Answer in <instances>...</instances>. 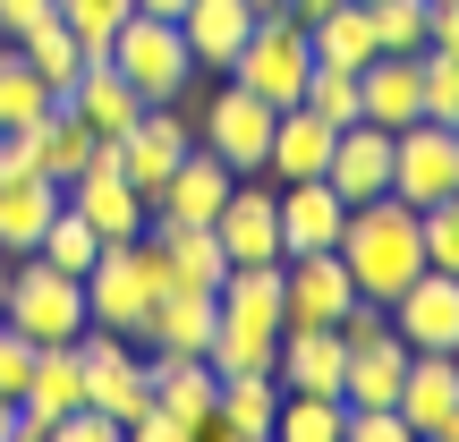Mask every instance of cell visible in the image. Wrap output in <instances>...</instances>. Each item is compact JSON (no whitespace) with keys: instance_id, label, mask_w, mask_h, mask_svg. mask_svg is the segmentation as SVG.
Masks as SVG:
<instances>
[{"instance_id":"cell-1","label":"cell","mask_w":459,"mask_h":442,"mask_svg":"<svg viewBox=\"0 0 459 442\" xmlns=\"http://www.w3.org/2000/svg\"><path fill=\"white\" fill-rule=\"evenodd\" d=\"M341 264H349V281H358V298H383V307H392V298L426 273V221H417V204H400V196L349 204Z\"/></svg>"},{"instance_id":"cell-2","label":"cell","mask_w":459,"mask_h":442,"mask_svg":"<svg viewBox=\"0 0 459 442\" xmlns=\"http://www.w3.org/2000/svg\"><path fill=\"white\" fill-rule=\"evenodd\" d=\"M170 256H162V238H119V247H102L94 264H85V324H102V332H128V341H145V315H153V298L170 290Z\"/></svg>"},{"instance_id":"cell-3","label":"cell","mask_w":459,"mask_h":442,"mask_svg":"<svg viewBox=\"0 0 459 442\" xmlns=\"http://www.w3.org/2000/svg\"><path fill=\"white\" fill-rule=\"evenodd\" d=\"M221 77H230V85H247V94H264L273 111H290V102L307 94V77H315L307 17H290V9H255V26H247L238 60H230Z\"/></svg>"},{"instance_id":"cell-4","label":"cell","mask_w":459,"mask_h":442,"mask_svg":"<svg viewBox=\"0 0 459 442\" xmlns=\"http://www.w3.org/2000/svg\"><path fill=\"white\" fill-rule=\"evenodd\" d=\"M111 68L145 102H187L196 77H204L196 51H187V34H179V17H145V9H128V26L111 34Z\"/></svg>"},{"instance_id":"cell-5","label":"cell","mask_w":459,"mask_h":442,"mask_svg":"<svg viewBox=\"0 0 459 442\" xmlns=\"http://www.w3.org/2000/svg\"><path fill=\"white\" fill-rule=\"evenodd\" d=\"M0 324L26 332L34 349L77 341V332H85V281L60 273V264H43V256H17L9 264V307H0Z\"/></svg>"},{"instance_id":"cell-6","label":"cell","mask_w":459,"mask_h":442,"mask_svg":"<svg viewBox=\"0 0 459 442\" xmlns=\"http://www.w3.org/2000/svg\"><path fill=\"white\" fill-rule=\"evenodd\" d=\"M196 94H204V85H196ZM187 119H196V145H213L221 162L238 170V179H264V153H273V119H281L264 94H247V85H230V77H221V85H213V94H204Z\"/></svg>"},{"instance_id":"cell-7","label":"cell","mask_w":459,"mask_h":442,"mask_svg":"<svg viewBox=\"0 0 459 442\" xmlns=\"http://www.w3.org/2000/svg\"><path fill=\"white\" fill-rule=\"evenodd\" d=\"M77 358H85V400H94L102 417H119V434H128L136 417L153 409V366H145V349H136L128 332L85 324L77 332Z\"/></svg>"},{"instance_id":"cell-8","label":"cell","mask_w":459,"mask_h":442,"mask_svg":"<svg viewBox=\"0 0 459 442\" xmlns=\"http://www.w3.org/2000/svg\"><path fill=\"white\" fill-rule=\"evenodd\" d=\"M187 145H196V119H187V102H145V111H136V128L111 136V162H119V179L145 187V204H153V187L179 170Z\"/></svg>"},{"instance_id":"cell-9","label":"cell","mask_w":459,"mask_h":442,"mask_svg":"<svg viewBox=\"0 0 459 442\" xmlns=\"http://www.w3.org/2000/svg\"><path fill=\"white\" fill-rule=\"evenodd\" d=\"M145 366H153V409H162L170 442H221V426H213V400H221L213 358H170V349H145Z\"/></svg>"},{"instance_id":"cell-10","label":"cell","mask_w":459,"mask_h":442,"mask_svg":"<svg viewBox=\"0 0 459 442\" xmlns=\"http://www.w3.org/2000/svg\"><path fill=\"white\" fill-rule=\"evenodd\" d=\"M392 196L417 204V213L459 196V136H451V119H409V128L392 136Z\"/></svg>"},{"instance_id":"cell-11","label":"cell","mask_w":459,"mask_h":442,"mask_svg":"<svg viewBox=\"0 0 459 442\" xmlns=\"http://www.w3.org/2000/svg\"><path fill=\"white\" fill-rule=\"evenodd\" d=\"M358 298L341 247H315V256H281V332H315L341 324V307Z\"/></svg>"},{"instance_id":"cell-12","label":"cell","mask_w":459,"mask_h":442,"mask_svg":"<svg viewBox=\"0 0 459 442\" xmlns=\"http://www.w3.org/2000/svg\"><path fill=\"white\" fill-rule=\"evenodd\" d=\"M213 238L230 264H281V187L273 179H238L230 204L213 213Z\"/></svg>"},{"instance_id":"cell-13","label":"cell","mask_w":459,"mask_h":442,"mask_svg":"<svg viewBox=\"0 0 459 442\" xmlns=\"http://www.w3.org/2000/svg\"><path fill=\"white\" fill-rule=\"evenodd\" d=\"M77 400H85V358H77V341H51L43 358H34L26 400H17V442H51V426H60Z\"/></svg>"},{"instance_id":"cell-14","label":"cell","mask_w":459,"mask_h":442,"mask_svg":"<svg viewBox=\"0 0 459 442\" xmlns=\"http://www.w3.org/2000/svg\"><path fill=\"white\" fill-rule=\"evenodd\" d=\"M68 204H77V213L102 230V247H119V238H145V230H153V204H145V187H128V179H119V162H111V153H102V162L85 170V179H68Z\"/></svg>"},{"instance_id":"cell-15","label":"cell","mask_w":459,"mask_h":442,"mask_svg":"<svg viewBox=\"0 0 459 442\" xmlns=\"http://www.w3.org/2000/svg\"><path fill=\"white\" fill-rule=\"evenodd\" d=\"M230 187H238V170H230L213 145H187L179 170L153 187V221H213L221 204H230Z\"/></svg>"},{"instance_id":"cell-16","label":"cell","mask_w":459,"mask_h":442,"mask_svg":"<svg viewBox=\"0 0 459 442\" xmlns=\"http://www.w3.org/2000/svg\"><path fill=\"white\" fill-rule=\"evenodd\" d=\"M324 179H332V196H341V204L392 196V128H375V119H349V128L332 136Z\"/></svg>"},{"instance_id":"cell-17","label":"cell","mask_w":459,"mask_h":442,"mask_svg":"<svg viewBox=\"0 0 459 442\" xmlns=\"http://www.w3.org/2000/svg\"><path fill=\"white\" fill-rule=\"evenodd\" d=\"M400 417H409L417 442H443L459 417V349H417L409 383H400Z\"/></svg>"},{"instance_id":"cell-18","label":"cell","mask_w":459,"mask_h":442,"mask_svg":"<svg viewBox=\"0 0 459 442\" xmlns=\"http://www.w3.org/2000/svg\"><path fill=\"white\" fill-rule=\"evenodd\" d=\"M392 332L409 349H459V273H417L409 290L392 298Z\"/></svg>"},{"instance_id":"cell-19","label":"cell","mask_w":459,"mask_h":442,"mask_svg":"<svg viewBox=\"0 0 459 442\" xmlns=\"http://www.w3.org/2000/svg\"><path fill=\"white\" fill-rule=\"evenodd\" d=\"M213 324H221V298H213V290H196V281H170V290L153 298V315H145V349H170V358H204Z\"/></svg>"},{"instance_id":"cell-20","label":"cell","mask_w":459,"mask_h":442,"mask_svg":"<svg viewBox=\"0 0 459 442\" xmlns=\"http://www.w3.org/2000/svg\"><path fill=\"white\" fill-rule=\"evenodd\" d=\"M349 204L332 196V179H281V256H315V247H341Z\"/></svg>"},{"instance_id":"cell-21","label":"cell","mask_w":459,"mask_h":442,"mask_svg":"<svg viewBox=\"0 0 459 442\" xmlns=\"http://www.w3.org/2000/svg\"><path fill=\"white\" fill-rule=\"evenodd\" d=\"M273 375H281V392H332V400H341V383H349V341H341L332 324H315V332H281Z\"/></svg>"},{"instance_id":"cell-22","label":"cell","mask_w":459,"mask_h":442,"mask_svg":"<svg viewBox=\"0 0 459 442\" xmlns=\"http://www.w3.org/2000/svg\"><path fill=\"white\" fill-rule=\"evenodd\" d=\"M68 111L85 119V128H102V136H119V128H136V111H145V94H136L128 77H119L111 68V51H102V60H85L77 77H68Z\"/></svg>"},{"instance_id":"cell-23","label":"cell","mask_w":459,"mask_h":442,"mask_svg":"<svg viewBox=\"0 0 459 442\" xmlns=\"http://www.w3.org/2000/svg\"><path fill=\"white\" fill-rule=\"evenodd\" d=\"M332 119H315L307 102H290V111L273 119V153H264V179H324V162H332Z\"/></svg>"},{"instance_id":"cell-24","label":"cell","mask_w":459,"mask_h":442,"mask_svg":"<svg viewBox=\"0 0 459 442\" xmlns=\"http://www.w3.org/2000/svg\"><path fill=\"white\" fill-rule=\"evenodd\" d=\"M60 196H68V187L43 179V170H17V179H0V256H9V264L43 247V221L60 213Z\"/></svg>"},{"instance_id":"cell-25","label":"cell","mask_w":459,"mask_h":442,"mask_svg":"<svg viewBox=\"0 0 459 442\" xmlns=\"http://www.w3.org/2000/svg\"><path fill=\"white\" fill-rule=\"evenodd\" d=\"M358 102L375 128H409V119H426V94H417V60H400V51H375V60L358 68Z\"/></svg>"},{"instance_id":"cell-26","label":"cell","mask_w":459,"mask_h":442,"mask_svg":"<svg viewBox=\"0 0 459 442\" xmlns=\"http://www.w3.org/2000/svg\"><path fill=\"white\" fill-rule=\"evenodd\" d=\"M247 26H255V0H187V9H179L187 51H196V68H213V77H221L230 60H238Z\"/></svg>"},{"instance_id":"cell-27","label":"cell","mask_w":459,"mask_h":442,"mask_svg":"<svg viewBox=\"0 0 459 442\" xmlns=\"http://www.w3.org/2000/svg\"><path fill=\"white\" fill-rule=\"evenodd\" d=\"M409 358H417V349L400 341V332H383L375 349H349V383H341V400H349V409H400Z\"/></svg>"},{"instance_id":"cell-28","label":"cell","mask_w":459,"mask_h":442,"mask_svg":"<svg viewBox=\"0 0 459 442\" xmlns=\"http://www.w3.org/2000/svg\"><path fill=\"white\" fill-rule=\"evenodd\" d=\"M273 417H281V375H221L213 400L221 442H273Z\"/></svg>"},{"instance_id":"cell-29","label":"cell","mask_w":459,"mask_h":442,"mask_svg":"<svg viewBox=\"0 0 459 442\" xmlns=\"http://www.w3.org/2000/svg\"><path fill=\"white\" fill-rule=\"evenodd\" d=\"M34 145H43V179H60V187H68V179H85V170L111 153V136H102V128H85V119L60 102V111L34 128Z\"/></svg>"},{"instance_id":"cell-30","label":"cell","mask_w":459,"mask_h":442,"mask_svg":"<svg viewBox=\"0 0 459 442\" xmlns=\"http://www.w3.org/2000/svg\"><path fill=\"white\" fill-rule=\"evenodd\" d=\"M153 238H162V256H170V273H179V281H196V290H221L230 256H221L213 221H153Z\"/></svg>"},{"instance_id":"cell-31","label":"cell","mask_w":459,"mask_h":442,"mask_svg":"<svg viewBox=\"0 0 459 442\" xmlns=\"http://www.w3.org/2000/svg\"><path fill=\"white\" fill-rule=\"evenodd\" d=\"M307 43H315V60H332V68H366L375 60V9H366V0H341L332 17L307 26Z\"/></svg>"},{"instance_id":"cell-32","label":"cell","mask_w":459,"mask_h":442,"mask_svg":"<svg viewBox=\"0 0 459 442\" xmlns=\"http://www.w3.org/2000/svg\"><path fill=\"white\" fill-rule=\"evenodd\" d=\"M51 111H60V94L26 68V51H17V43H0V128H43Z\"/></svg>"},{"instance_id":"cell-33","label":"cell","mask_w":459,"mask_h":442,"mask_svg":"<svg viewBox=\"0 0 459 442\" xmlns=\"http://www.w3.org/2000/svg\"><path fill=\"white\" fill-rule=\"evenodd\" d=\"M17 51H26V68L51 85V94H68V77L85 68V43L68 34V17H43L34 34H17Z\"/></svg>"},{"instance_id":"cell-34","label":"cell","mask_w":459,"mask_h":442,"mask_svg":"<svg viewBox=\"0 0 459 442\" xmlns=\"http://www.w3.org/2000/svg\"><path fill=\"white\" fill-rule=\"evenodd\" d=\"M341 417H349V400H332V392H281L273 442H341Z\"/></svg>"},{"instance_id":"cell-35","label":"cell","mask_w":459,"mask_h":442,"mask_svg":"<svg viewBox=\"0 0 459 442\" xmlns=\"http://www.w3.org/2000/svg\"><path fill=\"white\" fill-rule=\"evenodd\" d=\"M34 256H43V264H60V273H77V281H85V264L102 256V230L85 221V213H77V204H68V196H60V213L43 221V247H34Z\"/></svg>"},{"instance_id":"cell-36","label":"cell","mask_w":459,"mask_h":442,"mask_svg":"<svg viewBox=\"0 0 459 442\" xmlns=\"http://www.w3.org/2000/svg\"><path fill=\"white\" fill-rule=\"evenodd\" d=\"M366 9H375V51H400V60H417V51H426L434 0H366Z\"/></svg>"},{"instance_id":"cell-37","label":"cell","mask_w":459,"mask_h":442,"mask_svg":"<svg viewBox=\"0 0 459 442\" xmlns=\"http://www.w3.org/2000/svg\"><path fill=\"white\" fill-rule=\"evenodd\" d=\"M307 102L315 119H332V128H349V119H366V102H358V68H332V60H315V77H307Z\"/></svg>"},{"instance_id":"cell-38","label":"cell","mask_w":459,"mask_h":442,"mask_svg":"<svg viewBox=\"0 0 459 442\" xmlns=\"http://www.w3.org/2000/svg\"><path fill=\"white\" fill-rule=\"evenodd\" d=\"M128 9H136V0H60L68 34L85 43V60H102V51H111V34L128 26Z\"/></svg>"},{"instance_id":"cell-39","label":"cell","mask_w":459,"mask_h":442,"mask_svg":"<svg viewBox=\"0 0 459 442\" xmlns=\"http://www.w3.org/2000/svg\"><path fill=\"white\" fill-rule=\"evenodd\" d=\"M417 94H426V119H459V60L451 51H417Z\"/></svg>"},{"instance_id":"cell-40","label":"cell","mask_w":459,"mask_h":442,"mask_svg":"<svg viewBox=\"0 0 459 442\" xmlns=\"http://www.w3.org/2000/svg\"><path fill=\"white\" fill-rule=\"evenodd\" d=\"M426 264L434 273H459V196H443V204H426Z\"/></svg>"},{"instance_id":"cell-41","label":"cell","mask_w":459,"mask_h":442,"mask_svg":"<svg viewBox=\"0 0 459 442\" xmlns=\"http://www.w3.org/2000/svg\"><path fill=\"white\" fill-rule=\"evenodd\" d=\"M34 358H43V349H34L26 332H9V324H0V400H26V383H34Z\"/></svg>"},{"instance_id":"cell-42","label":"cell","mask_w":459,"mask_h":442,"mask_svg":"<svg viewBox=\"0 0 459 442\" xmlns=\"http://www.w3.org/2000/svg\"><path fill=\"white\" fill-rule=\"evenodd\" d=\"M341 442H417L400 409H349L341 417Z\"/></svg>"},{"instance_id":"cell-43","label":"cell","mask_w":459,"mask_h":442,"mask_svg":"<svg viewBox=\"0 0 459 442\" xmlns=\"http://www.w3.org/2000/svg\"><path fill=\"white\" fill-rule=\"evenodd\" d=\"M51 442H119V417H102L94 400H77V409L51 426Z\"/></svg>"},{"instance_id":"cell-44","label":"cell","mask_w":459,"mask_h":442,"mask_svg":"<svg viewBox=\"0 0 459 442\" xmlns=\"http://www.w3.org/2000/svg\"><path fill=\"white\" fill-rule=\"evenodd\" d=\"M43 17H60V0H0V43H17V34H34Z\"/></svg>"},{"instance_id":"cell-45","label":"cell","mask_w":459,"mask_h":442,"mask_svg":"<svg viewBox=\"0 0 459 442\" xmlns=\"http://www.w3.org/2000/svg\"><path fill=\"white\" fill-rule=\"evenodd\" d=\"M426 43L459 60V0H434V17H426Z\"/></svg>"},{"instance_id":"cell-46","label":"cell","mask_w":459,"mask_h":442,"mask_svg":"<svg viewBox=\"0 0 459 442\" xmlns=\"http://www.w3.org/2000/svg\"><path fill=\"white\" fill-rule=\"evenodd\" d=\"M281 9H290V17H307V26H315V17H332L341 0H281Z\"/></svg>"},{"instance_id":"cell-47","label":"cell","mask_w":459,"mask_h":442,"mask_svg":"<svg viewBox=\"0 0 459 442\" xmlns=\"http://www.w3.org/2000/svg\"><path fill=\"white\" fill-rule=\"evenodd\" d=\"M136 9H145V17H179L187 0H136Z\"/></svg>"},{"instance_id":"cell-48","label":"cell","mask_w":459,"mask_h":442,"mask_svg":"<svg viewBox=\"0 0 459 442\" xmlns=\"http://www.w3.org/2000/svg\"><path fill=\"white\" fill-rule=\"evenodd\" d=\"M0 442H17V400H0Z\"/></svg>"},{"instance_id":"cell-49","label":"cell","mask_w":459,"mask_h":442,"mask_svg":"<svg viewBox=\"0 0 459 442\" xmlns=\"http://www.w3.org/2000/svg\"><path fill=\"white\" fill-rule=\"evenodd\" d=\"M255 9H281V0H255Z\"/></svg>"},{"instance_id":"cell-50","label":"cell","mask_w":459,"mask_h":442,"mask_svg":"<svg viewBox=\"0 0 459 442\" xmlns=\"http://www.w3.org/2000/svg\"><path fill=\"white\" fill-rule=\"evenodd\" d=\"M451 136H459V119H451Z\"/></svg>"}]
</instances>
